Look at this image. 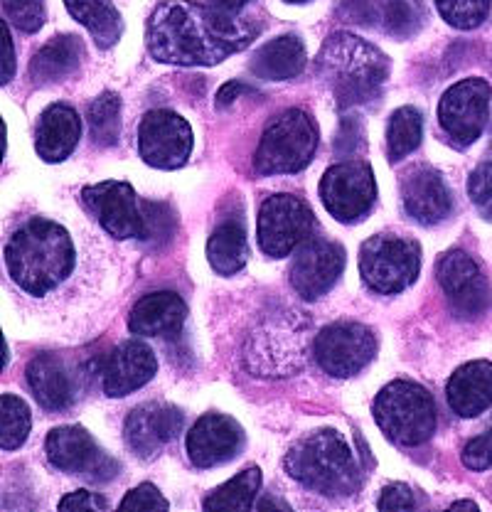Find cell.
Listing matches in <instances>:
<instances>
[{"instance_id": "cell-1", "label": "cell", "mask_w": 492, "mask_h": 512, "mask_svg": "<svg viewBox=\"0 0 492 512\" xmlns=\"http://www.w3.org/2000/svg\"><path fill=\"white\" fill-rule=\"evenodd\" d=\"M259 25L195 0H163L148 18L146 45L153 60L178 67H212L242 52Z\"/></svg>"}, {"instance_id": "cell-2", "label": "cell", "mask_w": 492, "mask_h": 512, "mask_svg": "<svg viewBox=\"0 0 492 512\" xmlns=\"http://www.w3.org/2000/svg\"><path fill=\"white\" fill-rule=\"evenodd\" d=\"M10 284L30 298L57 296L79 269L72 232L50 217H30L8 237L3 249Z\"/></svg>"}, {"instance_id": "cell-3", "label": "cell", "mask_w": 492, "mask_h": 512, "mask_svg": "<svg viewBox=\"0 0 492 512\" xmlns=\"http://www.w3.org/2000/svg\"><path fill=\"white\" fill-rule=\"evenodd\" d=\"M320 79L330 87L340 109L369 104L382 94L389 77V60L382 50L350 35L335 32L325 40L318 60H315Z\"/></svg>"}, {"instance_id": "cell-4", "label": "cell", "mask_w": 492, "mask_h": 512, "mask_svg": "<svg viewBox=\"0 0 492 512\" xmlns=\"http://www.w3.org/2000/svg\"><path fill=\"white\" fill-rule=\"evenodd\" d=\"M286 471L296 483L325 498H347L362 485V468L335 429H318L298 439L286 453Z\"/></svg>"}, {"instance_id": "cell-5", "label": "cell", "mask_w": 492, "mask_h": 512, "mask_svg": "<svg viewBox=\"0 0 492 512\" xmlns=\"http://www.w3.org/2000/svg\"><path fill=\"white\" fill-rule=\"evenodd\" d=\"M372 414L382 434L399 446H421L436 434V402L416 382H389L374 399Z\"/></svg>"}, {"instance_id": "cell-6", "label": "cell", "mask_w": 492, "mask_h": 512, "mask_svg": "<svg viewBox=\"0 0 492 512\" xmlns=\"http://www.w3.org/2000/svg\"><path fill=\"white\" fill-rule=\"evenodd\" d=\"M318 148V126L306 111L288 109L266 126L254 156L259 175L298 173L313 160Z\"/></svg>"}, {"instance_id": "cell-7", "label": "cell", "mask_w": 492, "mask_h": 512, "mask_svg": "<svg viewBox=\"0 0 492 512\" xmlns=\"http://www.w3.org/2000/svg\"><path fill=\"white\" fill-rule=\"evenodd\" d=\"M421 271V247L397 234L369 237L360 249V274L369 291L392 296L416 281Z\"/></svg>"}, {"instance_id": "cell-8", "label": "cell", "mask_w": 492, "mask_h": 512, "mask_svg": "<svg viewBox=\"0 0 492 512\" xmlns=\"http://www.w3.org/2000/svg\"><path fill=\"white\" fill-rule=\"evenodd\" d=\"M320 200L325 210L342 224L365 220L377 200L374 170L365 160H345L325 170L320 180Z\"/></svg>"}, {"instance_id": "cell-9", "label": "cell", "mask_w": 492, "mask_h": 512, "mask_svg": "<svg viewBox=\"0 0 492 512\" xmlns=\"http://www.w3.org/2000/svg\"><path fill=\"white\" fill-rule=\"evenodd\" d=\"M315 215L296 195H271L266 197L264 205L259 210V227H256V237H259V247L266 256H288L296 247L313 234Z\"/></svg>"}, {"instance_id": "cell-10", "label": "cell", "mask_w": 492, "mask_h": 512, "mask_svg": "<svg viewBox=\"0 0 492 512\" xmlns=\"http://www.w3.org/2000/svg\"><path fill=\"white\" fill-rule=\"evenodd\" d=\"M374 352H377V338L372 330L352 320L328 325L315 335L313 343V355L320 370L340 380L365 370Z\"/></svg>"}, {"instance_id": "cell-11", "label": "cell", "mask_w": 492, "mask_h": 512, "mask_svg": "<svg viewBox=\"0 0 492 512\" xmlns=\"http://www.w3.org/2000/svg\"><path fill=\"white\" fill-rule=\"evenodd\" d=\"M492 89L485 79H463L453 84L438 104V121L458 148H468L488 126Z\"/></svg>"}, {"instance_id": "cell-12", "label": "cell", "mask_w": 492, "mask_h": 512, "mask_svg": "<svg viewBox=\"0 0 492 512\" xmlns=\"http://www.w3.org/2000/svg\"><path fill=\"white\" fill-rule=\"evenodd\" d=\"M195 136L180 114L168 109H153L138 126V153L151 168L178 170L190 158Z\"/></svg>"}, {"instance_id": "cell-13", "label": "cell", "mask_w": 492, "mask_h": 512, "mask_svg": "<svg viewBox=\"0 0 492 512\" xmlns=\"http://www.w3.org/2000/svg\"><path fill=\"white\" fill-rule=\"evenodd\" d=\"M47 461L62 473H74V476H84L94 483H104L119 473V463L111 456H106L92 434L82 426H60L52 429L45 441Z\"/></svg>"}, {"instance_id": "cell-14", "label": "cell", "mask_w": 492, "mask_h": 512, "mask_svg": "<svg viewBox=\"0 0 492 512\" xmlns=\"http://www.w3.org/2000/svg\"><path fill=\"white\" fill-rule=\"evenodd\" d=\"M436 276L443 293H446L448 306L458 318L473 320L483 316L492 306L488 279L473 261V256L461 252V249H453V252L441 256Z\"/></svg>"}, {"instance_id": "cell-15", "label": "cell", "mask_w": 492, "mask_h": 512, "mask_svg": "<svg viewBox=\"0 0 492 512\" xmlns=\"http://www.w3.org/2000/svg\"><path fill=\"white\" fill-rule=\"evenodd\" d=\"M82 200L101 227L116 239H143V207L136 190L123 180H104L82 190Z\"/></svg>"}, {"instance_id": "cell-16", "label": "cell", "mask_w": 492, "mask_h": 512, "mask_svg": "<svg viewBox=\"0 0 492 512\" xmlns=\"http://www.w3.org/2000/svg\"><path fill=\"white\" fill-rule=\"evenodd\" d=\"M345 271V249L330 239H306L291 264V286L306 301L325 296Z\"/></svg>"}, {"instance_id": "cell-17", "label": "cell", "mask_w": 492, "mask_h": 512, "mask_svg": "<svg viewBox=\"0 0 492 512\" xmlns=\"http://www.w3.org/2000/svg\"><path fill=\"white\" fill-rule=\"evenodd\" d=\"M187 456L192 466L215 468L239 456L244 448V431L232 416L205 414L187 434Z\"/></svg>"}, {"instance_id": "cell-18", "label": "cell", "mask_w": 492, "mask_h": 512, "mask_svg": "<svg viewBox=\"0 0 492 512\" xmlns=\"http://www.w3.org/2000/svg\"><path fill=\"white\" fill-rule=\"evenodd\" d=\"M180 429H183V412L180 409L165 402H148L128 414L123 436H126V444L136 456H141L143 461H151L178 436Z\"/></svg>"}, {"instance_id": "cell-19", "label": "cell", "mask_w": 492, "mask_h": 512, "mask_svg": "<svg viewBox=\"0 0 492 512\" xmlns=\"http://www.w3.org/2000/svg\"><path fill=\"white\" fill-rule=\"evenodd\" d=\"M158 372L153 350L141 340H128L106 357L101 367V384L109 397H128L136 389L146 387Z\"/></svg>"}, {"instance_id": "cell-20", "label": "cell", "mask_w": 492, "mask_h": 512, "mask_svg": "<svg viewBox=\"0 0 492 512\" xmlns=\"http://www.w3.org/2000/svg\"><path fill=\"white\" fill-rule=\"evenodd\" d=\"M401 205L411 220L431 227L451 215L453 195L438 170L419 168L401 183Z\"/></svg>"}, {"instance_id": "cell-21", "label": "cell", "mask_w": 492, "mask_h": 512, "mask_svg": "<svg viewBox=\"0 0 492 512\" xmlns=\"http://www.w3.org/2000/svg\"><path fill=\"white\" fill-rule=\"evenodd\" d=\"M28 384L37 402L50 412L69 409L77 399V380H74L72 367L57 352H42L32 357L28 365Z\"/></svg>"}, {"instance_id": "cell-22", "label": "cell", "mask_w": 492, "mask_h": 512, "mask_svg": "<svg viewBox=\"0 0 492 512\" xmlns=\"http://www.w3.org/2000/svg\"><path fill=\"white\" fill-rule=\"evenodd\" d=\"M448 407L463 419H475L492 407V362L473 360L458 367L446 384Z\"/></svg>"}, {"instance_id": "cell-23", "label": "cell", "mask_w": 492, "mask_h": 512, "mask_svg": "<svg viewBox=\"0 0 492 512\" xmlns=\"http://www.w3.org/2000/svg\"><path fill=\"white\" fill-rule=\"evenodd\" d=\"M82 138V119L67 104H52L42 111L35 131L37 156L45 163H62L72 156Z\"/></svg>"}, {"instance_id": "cell-24", "label": "cell", "mask_w": 492, "mask_h": 512, "mask_svg": "<svg viewBox=\"0 0 492 512\" xmlns=\"http://www.w3.org/2000/svg\"><path fill=\"white\" fill-rule=\"evenodd\" d=\"M187 318V306L183 298L173 291L148 293L133 306L128 328L133 335L146 338H170L178 335Z\"/></svg>"}, {"instance_id": "cell-25", "label": "cell", "mask_w": 492, "mask_h": 512, "mask_svg": "<svg viewBox=\"0 0 492 512\" xmlns=\"http://www.w3.org/2000/svg\"><path fill=\"white\" fill-rule=\"evenodd\" d=\"M303 67H306V47L296 35H283L266 42L251 60V72L261 79H271V82L298 77Z\"/></svg>"}, {"instance_id": "cell-26", "label": "cell", "mask_w": 492, "mask_h": 512, "mask_svg": "<svg viewBox=\"0 0 492 512\" xmlns=\"http://www.w3.org/2000/svg\"><path fill=\"white\" fill-rule=\"evenodd\" d=\"M82 40L74 35H57L35 52L30 62V77L37 84H55L74 74L82 62Z\"/></svg>"}, {"instance_id": "cell-27", "label": "cell", "mask_w": 492, "mask_h": 512, "mask_svg": "<svg viewBox=\"0 0 492 512\" xmlns=\"http://www.w3.org/2000/svg\"><path fill=\"white\" fill-rule=\"evenodd\" d=\"M207 259L219 276H232L242 271L246 259H249L244 224L239 220H224L217 224L210 242H207Z\"/></svg>"}, {"instance_id": "cell-28", "label": "cell", "mask_w": 492, "mask_h": 512, "mask_svg": "<svg viewBox=\"0 0 492 512\" xmlns=\"http://www.w3.org/2000/svg\"><path fill=\"white\" fill-rule=\"evenodd\" d=\"M69 15L92 32L94 42L104 50L114 47L121 37V15L114 0H64Z\"/></svg>"}, {"instance_id": "cell-29", "label": "cell", "mask_w": 492, "mask_h": 512, "mask_svg": "<svg viewBox=\"0 0 492 512\" xmlns=\"http://www.w3.org/2000/svg\"><path fill=\"white\" fill-rule=\"evenodd\" d=\"M261 488L259 468H246V471L219 485L205 500V510H251L254 508L256 493Z\"/></svg>"}, {"instance_id": "cell-30", "label": "cell", "mask_w": 492, "mask_h": 512, "mask_svg": "<svg viewBox=\"0 0 492 512\" xmlns=\"http://www.w3.org/2000/svg\"><path fill=\"white\" fill-rule=\"evenodd\" d=\"M424 133V119L414 106H401L392 114L387 126V153L392 160H401L416 151Z\"/></svg>"}, {"instance_id": "cell-31", "label": "cell", "mask_w": 492, "mask_h": 512, "mask_svg": "<svg viewBox=\"0 0 492 512\" xmlns=\"http://www.w3.org/2000/svg\"><path fill=\"white\" fill-rule=\"evenodd\" d=\"M89 126L96 146H114L121 136V99L119 94L104 92L89 106Z\"/></svg>"}, {"instance_id": "cell-32", "label": "cell", "mask_w": 492, "mask_h": 512, "mask_svg": "<svg viewBox=\"0 0 492 512\" xmlns=\"http://www.w3.org/2000/svg\"><path fill=\"white\" fill-rule=\"evenodd\" d=\"M30 409L15 394L0 397V446L3 451H15L25 444L30 434Z\"/></svg>"}, {"instance_id": "cell-33", "label": "cell", "mask_w": 492, "mask_h": 512, "mask_svg": "<svg viewBox=\"0 0 492 512\" xmlns=\"http://www.w3.org/2000/svg\"><path fill=\"white\" fill-rule=\"evenodd\" d=\"M492 0H436V8L448 25L458 30H473L490 15Z\"/></svg>"}, {"instance_id": "cell-34", "label": "cell", "mask_w": 492, "mask_h": 512, "mask_svg": "<svg viewBox=\"0 0 492 512\" xmlns=\"http://www.w3.org/2000/svg\"><path fill=\"white\" fill-rule=\"evenodd\" d=\"M143 207V242L148 244H163L170 242V237L175 234V224H178V217L170 210L165 202H151L141 200Z\"/></svg>"}, {"instance_id": "cell-35", "label": "cell", "mask_w": 492, "mask_h": 512, "mask_svg": "<svg viewBox=\"0 0 492 512\" xmlns=\"http://www.w3.org/2000/svg\"><path fill=\"white\" fill-rule=\"evenodd\" d=\"M3 13L8 25H13L20 32H37L45 25L42 0H3Z\"/></svg>"}, {"instance_id": "cell-36", "label": "cell", "mask_w": 492, "mask_h": 512, "mask_svg": "<svg viewBox=\"0 0 492 512\" xmlns=\"http://www.w3.org/2000/svg\"><path fill=\"white\" fill-rule=\"evenodd\" d=\"M170 503L160 495V490L151 483H143L133 488L121 500V510H168Z\"/></svg>"}, {"instance_id": "cell-37", "label": "cell", "mask_w": 492, "mask_h": 512, "mask_svg": "<svg viewBox=\"0 0 492 512\" xmlns=\"http://www.w3.org/2000/svg\"><path fill=\"white\" fill-rule=\"evenodd\" d=\"M461 458L463 466L470 468V471H488V468H492V434L470 439L463 448Z\"/></svg>"}, {"instance_id": "cell-38", "label": "cell", "mask_w": 492, "mask_h": 512, "mask_svg": "<svg viewBox=\"0 0 492 512\" xmlns=\"http://www.w3.org/2000/svg\"><path fill=\"white\" fill-rule=\"evenodd\" d=\"M468 195L475 205H488L492 202V160H485L470 173Z\"/></svg>"}, {"instance_id": "cell-39", "label": "cell", "mask_w": 492, "mask_h": 512, "mask_svg": "<svg viewBox=\"0 0 492 512\" xmlns=\"http://www.w3.org/2000/svg\"><path fill=\"white\" fill-rule=\"evenodd\" d=\"M377 508L382 512L414 510L416 508V498H414V493H411L409 485L394 483V485H387V488L382 490V498H379Z\"/></svg>"}, {"instance_id": "cell-40", "label": "cell", "mask_w": 492, "mask_h": 512, "mask_svg": "<svg viewBox=\"0 0 492 512\" xmlns=\"http://www.w3.org/2000/svg\"><path fill=\"white\" fill-rule=\"evenodd\" d=\"M109 503L99 495L89 493V490H77V493L64 495L60 500V510H106Z\"/></svg>"}, {"instance_id": "cell-41", "label": "cell", "mask_w": 492, "mask_h": 512, "mask_svg": "<svg viewBox=\"0 0 492 512\" xmlns=\"http://www.w3.org/2000/svg\"><path fill=\"white\" fill-rule=\"evenodd\" d=\"M244 92H246L244 84H239V82L224 84V87L219 89V94H217V104H219V106H229L234 99H237L239 94H244Z\"/></svg>"}, {"instance_id": "cell-42", "label": "cell", "mask_w": 492, "mask_h": 512, "mask_svg": "<svg viewBox=\"0 0 492 512\" xmlns=\"http://www.w3.org/2000/svg\"><path fill=\"white\" fill-rule=\"evenodd\" d=\"M5 52H8V57H5L3 82H10V79H13V72H15V52H13V37H10L8 25H5Z\"/></svg>"}, {"instance_id": "cell-43", "label": "cell", "mask_w": 492, "mask_h": 512, "mask_svg": "<svg viewBox=\"0 0 492 512\" xmlns=\"http://www.w3.org/2000/svg\"><path fill=\"white\" fill-rule=\"evenodd\" d=\"M217 3H219V8L229 10V13H237V10L244 8V5L249 3V0H217Z\"/></svg>"}, {"instance_id": "cell-44", "label": "cell", "mask_w": 492, "mask_h": 512, "mask_svg": "<svg viewBox=\"0 0 492 512\" xmlns=\"http://www.w3.org/2000/svg\"><path fill=\"white\" fill-rule=\"evenodd\" d=\"M478 510V505L473 503V500H458V503L451 505V510Z\"/></svg>"}, {"instance_id": "cell-45", "label": "cell", "mask_w": 492, "mask_h": 512, "mask_svg": "<svg viewBox=\"0 0 492 512\" xmlns=\"http://www.w3.org/2000/svg\"><path fill=\"white\" fill-rule=\"evenodd\" d=\"M286 3H303V0H286Z\"/></svg>"}]
</instances>
